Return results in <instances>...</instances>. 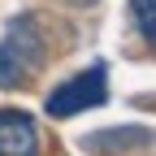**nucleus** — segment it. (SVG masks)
I'll list each match as a JSON object with an SVG mask.
<instances>
[{
	"instance_id": "obj_1",
	"label": "nucleus",
	"mask_w": 156,
	"mask_h": 156,
	"mask_svg": "<svg viewBox=\"0 0 156 156\" xmlns=\"http://www.w3.org/2000/svg\"><path fill=\"white\" fill-rule=\"evenodd\" d=\"M39 65H44V35L35 17H17L0 39V87H22Z\"/></svg>"
},
{
	"instance_id": "obj_2",
	"label": "nucleus",
	"mask_w": 156,
	"mask_h": 156,
	"mask_svg": "<svg viewBox=\"0 0 156 156\" xmlns=\"http://www.w3.org/2000/svg\"><path fill=\"white\" fill-rule=\"evenodd\" d=\"M108 100V87H104V65H91L87 74H74L65 83H56V91L44 100L48 117H74L83 108H100Z\"/></svg>"
},
{
	"instance_id": "obj_5",
	"label": "nucleus",
	"mask_w": 156,
	"mask_h": 156,
	"mask_svg": "<svg viewBox=\"0 0 156 156\" xmlns=\"http://www.w3.org/2000/svg\"><path fill=\"white\" fill-rule=\"evenodd\" d=\"M74 5H95V0H74Z\"/></svg>"
},
{
	"instance_id": "obj_4",
	"label": "nucleus",
	"mask_w": 156,
	"mask_h": 156,
	"mask_svg": "<svg viewBox=\"0 0 156 156\" xmlns=\"http://www.w3.org/2000/svg\"><path fill=\"white\" fill-rule=\"evenodd\" d=\"M130 17L139 26V35L156 48V0H130Z\"/></svg>"
},
{
	"instance_id": "obj_3",
	"label": "nucleus",
	"mask_w": 156,
	"mask_h": 156,
	"mask_svg": "<svg viewBox=\"0 0 156 156\" xmlns=\"http://www.w3.org/2000/svg\"><path fill=\"white\" fill-rule=\"evenodd\" d=\"M0 156H39V130L30 113L0 108Z\"/></svg>"
}]
</instances>
